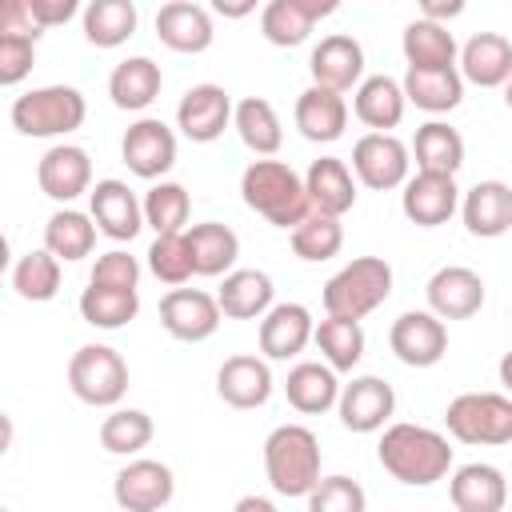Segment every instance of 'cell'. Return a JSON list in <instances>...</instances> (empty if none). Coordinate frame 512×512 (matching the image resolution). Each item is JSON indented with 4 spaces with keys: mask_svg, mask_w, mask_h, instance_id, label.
I'll return each mask as SVG.
<instances>
[{
    "mask_svg": "<svg viewBox=\"0 0 512 512\" xmlns=\"http://www.w3.org/2000/svg\"><path fill=\"white\" fill-rule=\"evenodd\" d=\"M376 456H380V468L408 488H428L444 480L452 468L448 436L424 424H388Z\"/></svg>",
    "mask_w": 512,
    "mask_h": 512,
    "instance_id": "cell-1",
    "label": "cell"
},
{
    "mask_svg": "<svg viewBox=\"0 0 512 512\" xmlns=\"http://www.w3.org/2000/svg\"><path fill=\"white\" fill-rule=\"evenodd\" d=\"M240 196L256 216L288 232L312 212L304 176L284 160H252L240 176Z\"/></svg>",
    "mask_w": 512,
    "mask_h": 512,
    "instance_id": "cell-2",
    "label": "cell"
},
{
    "mask_svg": "<svg viewBox=\"0 0 512 512\" xmlns=\"http://www.w3.org/2000/svg\"><path fill=\"white\" fill-rule=\"evenodd\" d=\"M264 472L276 496L308 500L320 480V440L304 424H280L264 440Z\"/></svg>",
    "mask_w": 512,
    "mask_h": 512,
    "instance_id": "cell-3",
    "label": "cell"
},
{
    "mask_svg": "<svg viewBox=\"0 0 512 512\" xmlns=\"http://www.w3.org/2000/svg\"><path fill=\"white\" fill-rule=\"evenodd\" d=\"M84 116H88V100L72 84H44V88H32L12 100V128L20 136H36V140L76 132L84 124Z\"/></svg>",
    "mask_w": 512,
    "mask_h": 512,
    "instance_id": "cell-4",
    "label": "cell"
},
{
    "mask_svg": "<svg viewBox=\"0 0 512 512\" xmlns=\"http://www.w3.org/2000/svg\"><path fill=\"white\" fill-rule=\"evenodd\" d=\"M388 296H392V264L380 256H356L324 284V312L364 320Z\"/></svg>",
    "mask_w": 512,
    "mask_h": 512,
    "instance_id": "cell-5",
    "label": "cell"
},
{
    "mask_svg": "<svg viewBox=\"0 0 512 512\" xmlns=\"http://www.w3.org/2000/svg\"><path fill=\"white\" fill-rule=\"evenodd\" d=\"M68 388L92 408H112L128 392V364L108 344H84L68 360Z\"/></svg>",
    "mask_w": 512,
    "mask_h": 512,
    "instance_id": "cell-6",
    "label": "cell"
},
{
    "mask_svg": "<svg viewBox=\"0 0 512 512\" xmlns=\"http://www.w3.org/2000/svg\"><path fill=\"white\" fill-rule=\"evenodd\" d=\"M444 424L460 444H512V396L464 392L448 404Z\"/></svg>",
    "mask_w": 512,
    "mask_h": 512,
    "instance_id": "cell-7",
    "label": "cell"
},
{
    "mask_svg": "<svg viewBox=\"0 0 512 512\" xmlns=\"http://www.w3.org/2000/svg\"><path fill=\"white\" fill-rule=\"evenodd\" d=\"M408 164H412V148L392 132H368L352 144V172L372 192L400 188L408 180Z\"/></svg>",
    "mask_w": 512,
    "mask_h": 512,
    "instance_id": "cell-8",
    "label": "cell"
},
{
    "mask_svg": "<svg viewBox=\"0 0 512 512\" xmlns=\"http://www.w3.org/2000/svg\"><path fill=\"white\" fill-rule=\"evenodd\" d=\"M388 344H392V352H396L400 364H408V368H432L448 352V328H444V320L432 308H424V312H400L392 320Z\"/></svg>",
    "mask_w": 512,
    "mask_h": 512,
    "instance_id": "cell-9",
    "label": "cell"
},
{
    "mask_svg": "<svg viewBox=\"0 0 512 512\" xmlns=\"http://www.w3.org/2000/svg\"><path fill=\"white\" fill-rule=\"evenodd\" d=\"M224 312H220V300L200 292V288H172L164 300H160V324L168 336L184 340V344H200L208 340L216 328H220Z\"/></svg>",
    "mask_w": 512,
    "mask_h": 512,
    "instance_id": "cell-10",
    "label": "cell"
},
{
    "mask_svg": "<svg viewBox=\"0 0 512 512\" xmlns=\"http://www.w3.org/2000/svg\"><path fill=\"white\" fill-rule=\"evenodd\" d=\"M460 204V188H456V176L452 172H424L416 168L412 180H404V192H400V208L404 216L416 224V228H440L452 220Z\"/></svg>",
    "mask_w": 512,
    "mask_h": 512,
    "instance_id": "cell-11",
    "label": "cell"
},
{
    "mask_svg": "<svg viewBox=\"0 0 512 512\" xmlns=\"http://www.w3.org/2000/svg\"><path fill=\"white\" fill-rule=\"evenodd\" d=\"M232 96L220 84H192L176 104V128L192 144H212L232 124Z\"/></svg>",
    "mask_w": 512,
    "mask_h": 512,
    "instance_id": "cell-12",
    "label": "cell"
},
{
    "mask_svg": "<svg viewBox=\"0 0 512 512\" xmlns=\"http://www.w3.org/2000/svg\"><path fill=\"white\" fill-rule=\"evenodd\" d=\"M120 156L128 164V172H136L140 180H160L172 164H176V132L164 120H136L124 140H120Z\"/></svg>",
    "mask_w": 512,
    "mask_h": 512,
    "instance_id": "cell-13",
    "label": "cell"
},
{
    "mask_svg": "<svg viewBox=\"0 0 512 512\" xmlns=\"http://www.w3.org/2000/svg\"><path fill=\"white\" fill-rule=\"evenodd\" d=\"M40 192L56 204H72L76 196L92 192V160L80 144H52L36 164Z\"/></svg>",
    "mask_w": 512,
    "mask_h": 512,
    "instance_id": "cell-14",
    "label": "cell"
},
{
    "mask_svg": "<svg viewBox=\"0 0 512 512\" xmlns=\"http://www.w3.org/2000/svg\"><path fill=\"white\" fill-rule=\"evenodd\" d=\"M424 296L440 320H468L484 308V280L464 264H448L432 272V280L424 284Z\"/></svg>",
    "mask_w": 512,
    "mask_h": 512,
    "instance_id": "cell-15",
    "label": "cell"
},
{
    "mask_svg": "<svg viewBox=\"0 0 512 512\" xmlns=\"http://www.w3.org/2000/svg\"><path fill=\"white\" fill-rule=\"evenodd\" d=\"M392 408H396V392L380 376H356L352 384L340 388V400H336L340 424L348 432H380Z\"/></svg>",
    "mask_w": 512,
    "mask_h": 512,
    "instance_id": "cell-16",
    "label": "cell"
},
{
    "mask_svg": "<svg viewBox=\"0 0 512 512\" xmlns=\"http://www.w3.org/2000/svg\"><path fill=\"white\" fill-rule=\"evenodd\" d=\"M172 492H176L172 468L160 460H132L116 472V484H112L116 504L128 512H156L172 500Z\"/></svg>",
    "mask_w": 512,
    "mask_h": 512,
    "instance_id": "cell-17",
    "label": "cell"
},
{
    "mask_svg": "<svg viewBox=\"0 0 512 512\" xmlns=\"http://www.w3.org/2000/svg\"><path fill=\"white\" fill-rule=\"evenodd\" d=\"M308 72H312V84L320 88H332V92H352L360 80H364V48L356 36H324L312 56H308Z\"/></svg>",
    "mask_w": 512,
    "mask_h": 512,
    "instance_id": "cell-18",
    "label": "cell"
},
{
    "mask_svg": "<svg viewBox=\"0 0 512 512\" xmlns=\"http://www.w3.org/2000/svg\"><path fill=\"white\" fill-rule=\"evenodd\" d=\"M88 208L108 240H132L144 228V200H136L124 180H96L88 192Z\"/></svg>",
    "mask_w": 512,
    "mask_h": 512,
    "instance_id": "cell-19",
    "label": "cell"
},
{
    "mask_svg": "<svg viewBox=\"0 0 512 512\" xmlns=\"http://www.w3.org/2000/svg\"><path fill=\"white\" fill-rule=\"evenodd\" d=\"M316 332V320L304 304H272L264 316H260V352L268 360H292L308 348Z\"/></svg>",
    "mask_w": 512,
    "mask_h": 512,
    "instance_id": "cell-20",
    "label": "cell"
},
{
    "mask_svg": "<svg viewBox=\"0 0 512 512\" xmlns=\"http://www.w3.org/2000/svg\"><path fill=\"white\" fill-rule=\"evenodd\" d=\"M460 216H464V228L468 236H480V240H496L512 228V188L504 180H480L464 192L460 200Z\"/></svg>",
    "mask_w": 512,
    "mask_h": 512,
    "instance_id": "cell-21",
    "label": "cell"
},
{
    "mask_svg": "<svg viewBox=\"0 0 512 512\" xmlns=\"http://www.w3.org/2000/svg\"><path fill=\"white\" fill-rule=\"evenodd\" d=\"M156 36H160L164 48L184 52V56H196V52L212 48V36L216 32H212V16L200 4H192V0H168L156 12Z\"/></svg>",
    "mask_w": 512,
    "mask_h": 512,
    "instance_id": "cell-22",
    "label": "cell"
},
{
    "mask_svg": "<svg viewBox=\"0 0 512 512\" xmlns=\"http://www.w3.org/2000/svg\"><path fill=\"white\" fill-rule=\"evenodd\" d=\"M296 128L304 140L312 144H332L344 136L348 128V104H344V92H332V88H320V84H308L300 96H296Z\"/></svg>",
    "mask_w": 512,
    "mask_h": 512,
    "instance_id": "cell-23",
    "label": "cell"
},
{
    "mask_svg": "<svg viewBox=\"0 0 512 512\" xmlns=\"http://www.w3.org/2000/svg\"><path fill=\"white\" fill-rule=\"evenodd\" d=\"M216 392L232 408H264L272 396V368L268 356H228L216 372Z\"/></svg>",
    "mask_w": 512,
    "mask_h": 512,
    "instance_id": "cell-24",
    "label": "cell"
},
{
    "mask_svg": "<svg viewBox=\"0 0 512 512\" xmlns=\"http://www.w3.org/2000/svg\"><path fill=\"white\" fill-rule=\"evenodd\" d=\"M460 76L480 88H504L512 76V40L500 32H476L460 48Z\"/></svg>",
    "mask_w": 512,
    "mask_h": 512,
    "instance_id": "cell-25",
    "label": "cell"
},
{
    "mask_svg": "<svg viewBox=\"0 0 512 512\" xmlns=\"http://www.w3.org/2000/svg\"><path fill=\"white\" fill-rule=\"evenodd\" d=\"M272 276L260 272V268H232L216 292L220 300V312L228 320H260L268 308H272Z\"/></svg>",
    "mask_w": 512,
    "mask_h": 512,
    "instance_id": "cell-26",
    "label": "cell"
},
{
    "mask_svg": "<svg viewBox=\"0 0 512 512\" xmlns=\"http://www.w3.org/2000/svg\"><path fill=\"white\" fill-rule=\"evenodd\" d=\"M284 396H288V404L296 408V412H304V416H320V412H328V408H336V400H340V380H336V368L324 360H304V364H296L292 372H288V380H284Z\"/></svg>",
    "mask_w": 512,
    "mask_h": 512,
    "instance_id": "cell-27",
    "label": "cell"
},
{
    "mask_svg": "<svg viewBox=\"0 0 512 512\" xmlns=\"http://www.w3.org/2000/svg\"><path fill=\"white\" fill-rule=\"evenodd\" d=\"M304 188H308V200L316 212H328V216H344L352 204H356V180H352V168L336 156H320L308 164L304 172Z\"/></svg>",
    "mask_w": 512,
    "mask_h": 512,
    "instance_id": "cell-28",
    "label": "cell"
},
{
    "mask_svg": "<svg viewBox=\"0 0 512 512\" xmlns=\"http://www.w3.org/2000/svg\"><path fill=\"white\" fill-rule=\"evenodd\" d=\"M448 496L460 512H500L508 500V484L496 464H464L452 472Z\"/></svg>",
    "mask_w": 512,
    "mask_h": 512,
    "instance_id": "cell-29",
    "label": "cell"
},
{
    "mask_svg": "<svg viewBox=\"0 0 512 512\" xmlns=\"http://www.w3.org/2000/svg\"><path fill=\"white\" fill-rule=\"evenodd\" d=\"M160 88H164V72H160V64L148 60V56H128V60L116 64L112 76H108V96H112V104L124 108V112H144V108L160 96Z\"/></svg>",
    "mask_w": 512,
    "mask_h": 512,
    "instance_id": "cell-30",
    "label": "cell"
},
{
    "mask_svg": "<svg viewBox=\"0 0 512 512\" xmlns=\"http://www.w3.org/2000/svg\"><path fill=\"white\" fill-rule=\"evenodd\" d=\"M404 84L392 80V76H368L356 84V96H352V112L360 124H368L372 132H388L404 120Z\"/></svg>",
    "mask_w": 512,
    "mask_h": 512,
    "instance_id": "cell-31",
    "label": "cell"
},
{
    "mask_svg": "<svg viewBox=\"0 0 512 512\" xmlns=\"http://www.w3.org/2000/svg\"><path fill=\"white\" fill-rule=\"evenodd\" d=\"M404 96L420 112H452L464 100V76L460 68H408L404 72Z\"/></svg>",
    "mask_w": 512,
    "mask_h": 512,
    "instance_id": "cell-32",
    "label": "cell"
},
{
    "mask_svg": "<svg viewBox=\"0 0 512 512\" xmlns=\"http://www.w3.org/2000/svg\"><path fill=\"white\" fill-rule=\"evenodd\" d=\"M400 48H404L408 68H456V56H460L456 36L448 32V24L428 20V16H420L404 28Z\"/></svg>",
    "mask_w": 512,
    "mask_h": 512,
    "instance_id": "cell-33",
    "label": "cell"
},
{
    "mask_svg": "<svg viewBox=\"0 0 512 512\" xmlns=\"http://www.w3.org/2000/svg\"><path fill=\"white\" fill-rule=\"evenodd\" d=\"M188 248H192V260H196V276H228L236 256H240V236L220 224V220H204V224H192L188 232Z\"/></svg>",
    "mask_w": 512,
    "mask_h": 512,
    "instance_id": "cell-34",
    "label": "cell"
},
{
    "mask_svg": "<svg viewBox=\"0 0 512 512\" xmlns=\"http://www.w3.org/2000/svg\"><path fill=\"white\" fill-rule=\"evenodd\" d=\"M412 156H416V168H424V172H452L456 176L464 164V136L444 120H428L412 136Z\"/></svg>",
    "mask_w": 512,
    "mask_h": 512,
    "instance_id": "cell-35",
    "label": "cell"
},
{
    "mask_svg": "<svg viewBox=\"0 0 512 512\" xmlns=\"http://www.w3.org/2000/svg\"><path fill=\"white\" fill-rule=\"evenodd\" d=\"M136 4L132 0H88L84 8V40L96 48H120L136 36Z\"/></svg>",
    "mask_w": 512,
    "mask_h": 512,
    "instance_id": "cell-36",
    "label": "cell"
},
{
    "mask_svg": "<svg viewBox=\"0 0 512 512\" xmlns=\"http://www.w3.org/2000/svg\"><path fill=\"white\" fill-rule=\"evenodd\" d=\"M232 128L240 132L244 148H252L256 156H272L280 152L284 144V128H280V116L276 108L264 100V96H244L232 112Z\"/></svg>",
    "mask_w": 512,
    "mask_h": 512,
    "instance_id": "cell-37",
    "label": "cell"
},
{
    "mask_svg": "<svg viewBox=\"0 0 512 512\" xmlns=\"http://www.w3.org/2000/svg\"><path fill=\"white\" fill-rule=\"evenodd\" d=\"M136 312H140V296H136V288H108V284H88L84 292H80V316H84V324H92V328H124V324H132L136 320Z\"/></svg>",
    "mask_w": 512,
    "mask_h": 512,
    "instance_id": "cell-38",
    "label": "cell"
},
{
    "mask_svg": "<svg viewBox=\"0 0 512 512\" xmlns=\"http://www.w3.org/2000/svg\"><path fill=\"white\" fill-rule=\"evenodd\" d=\"M312 340H316L320 356H324L336 372H352V368L360 364V356H364V328H360V320H352V316H332V312H328V316L316 324Z\"/></svg>",
    "mask_w": 512,
    "mask_h": 512,
    "instance_id": "cell-39",
    "label": "cell"
},
{
    "mask_svg": "<svg viewBox=\"0 0 512 512\" xmlns=\"http://www.w3.org/2000/svg\"><path fill=\"white\" fill-rule=\"evenodd\" d=\"M96 232L100 228H96L92 212L84 216L76 208H60L44 224V248L56 252L60 260H84L92 252V244H96Z\"/></svg>",
    "mask_w": 512,
    "mask_h": 512,
    "instance_id": "cell-40",
    "label": "cell"
},
{
    "mask_svg": "<svg viewBox=\"0 0 512 512\" xmlns=\"http://www.w3.org/2000/svg\"><path fill=\"white\" fill-rule=\"evenodd\" d=\"M316 20L320 16L304 0H268L264 12H260V32L276 48H296V44H304L312 36Z\"/></svg>",
    "mask_w": 512,
    "mask_h": 512,
    "instance_id": "cell-41",
    "label": "cell"
},
{
    "mask_svg": "<svg viewBox=\"0 0 512 512\" xmlns=\"http://www.w3.org/2000/svg\"><path fill=\"white\" fill-rule=\"evenodd\" d=\"M12 288L28 304H44L60 292V256L48 248H32L12 268Z\"/></svg>",
    "mask_w": 512,
    "mask_h": 512,
    "instance_id": "cell-42",
    "label": "cell"
},
{
    "mask_svg": "<svg viewBox=\"0 0 512 512\" xmlns=\"http://www.w3.org/2000/svg\"><path fill=\"white\" fill-rule=\"evenodd\" d=\"M344 248V224L340 216H328V212H308L296 228H292V252L308 264H320V260H332L336 252Z\"/></svg>",
    "mask_w": 512,
    "mask_h": 512,
    "instance_id": "cell-43",
    "label": "cell"
},
{
    "mask_svg": "<svg viewBox=\"0 0 512 512\" xmlns=\"http://www.w3.org/2000/svg\"><path fill=\"white\" fill-rule=\"evenodd\" d=\"M192 216V196L184 184L176 180H160L144 192V224L160 236V232H184Z\"/></svg>",
    "mask_w": 512,
    "mask_h": 512,
    "instance_id": "cell-44",
    "label": "cell"
},
{
    "mask_svg": "<svg viewBox=\"0 0 512 512\" xmlns=\"http://www.w3.org/2000/svg\"><path fill=\"white\" fill-rule=\"evenodd\" d=\"M152 432L156 428H152V416L148 412H140V408H116L100 424V444L112 456H136L140 448L152 444Z\"/></svg>",
    "mask_w": 512,
    "mask_h": 512,
    "instance_id": "cell-45",
    "label": "cell"
},
{
    "mask_svg": "<svg viewBox=\"0 0 512 512\" xmlns=\"http://www.w3.org/2000/svg\"><path fill=\"white\" fill-rule=\"evenodd\" d=\"M148 268L156 280L164 284H188L196 276V260H192V248H188V236L184 232H160L148 248Z\"/></svg>",
    "mask_w": 512,
    "mask_h": 512,
    "instance_id": "cell-46",
    "label": "cell"
},
{
    "mask_svg": "<svg viewBox=\"0 0 512 512\" xmlns=\"http://www.w3.org/2000/svg\"><path fill=\"white\" fill-rule=\"evenodd\" d=\"M364 504H368L364 488L348 476H320L316 488L308 492L312 512H364Z\"/></svg>",
    "mask_w": 512,
    "mask_h": 512,
    "instance_id": "cell-47",
    "label": "cell"
},
{
    "mask_svg": "<svg viewBox=\"0 0 512 512\" xmlns=\"http://www.w3.org/2000/svg\"><path fill=\"white\" fill-rule=\"evenodd\" d=\"M36 64V40L32 36H0V84H20Z\"/></svg>",
    "mask_w": 512,
    "mask_h": 512,
    "instance_id": "cell-48",
    "label": "cell"
},
{
    "mask_svg": "<svg viewBox=\"0 0 512 512\" xmlns=\"http://www.w3.org/2000/svg\"><path fill=\"white\" fill-rule=\"evenodd\" d=\"M88 284H108V288H136L140 284V264L136 256H128L124 248H112L104 252L96 264H92V276Z\"/></svg>",
    "mask_w": 512,
    "mask_h": 512,
    "instance_id": "cell-49",
    "label": "cell"
},
{
    "mask_svg": "<svg viewBox=\"0 0 512 512\" xmlns=\"http://www.w3.org/2000/svg\"><path fill=\"white\" fill-rule=\"evenodd\" d=\"M44 24L32 8V0H0V36H40Z\"/></svg>",
    "mask_w": 512,
    "mask_h": 512,
    "instance_id": "cell-50",
    "label": "cell"
},
{
    "mask_svg": "<svg viewBox=\"0 0 512 512\" xmlns=\"http://www.w3.org/2000/svg\"><path fill=\"white\" fill-rule=\"evenodd\" d=\"M32 8H36L44 28H60L80 12V0H32Z\"/></svg>",
    "mask_w": 512,
    "mask_h": 512,
    "instance_id": "cell-51",
    "label": "cell"
},
{
    "mask_svg": "<svg viewBox=\"0 0 512 512\" xmlns=\"http://www.w3.org/2000/svg\"><path fill=\"white\" fill-rule=\"evenodd\" d=\"M416 4H420V12H424L428 20L448 24V20H456V16L464 12V4H468V0H416Z\"/></svg>",
    "mask_w": 512,
    "mask_h": 512,
    "instance_id": "cell-52",
    "label": "cell"
},
{
    "mask_svg": "<svg viewBox=\"0 0 512 512\" xmlns=\"http://www.w3.org/2000/svg\"><path fill=\"white\" fill-rule=\"evenodd\" d=\"M208 4H212V12L224 16V20H244V16L256 12L260 0H208Z\"/></svg>",
    "mask_w": 512,
    "mask_h": 512,
    "instance_id": "cell-53",
    "label": "cell"
},
{
    "mask_svg": "<svg viewBox=\"0 0 512 512\" xmlns=\"http://www.w3.org/2000/svg\"><path fill=\"white\" fill-rule=\"evenodd\" d=\"M236 512H272V500H264V496H244V500H236Z\"/></svg>",
    "mask_w": 512,
    "mask_h": 512,
    "instance_id": "cell-54",
    "label": "cell"
},
{
    "mask_svg": "<svg viewBox=\"0 0 512 512\" xmlns=\"http://www.w3.org/2000/svg\"><path fill=\"white\" fill-rule=\"evenodd\" d=\"M304 4H308V8H312L320 20H324V16H332V12L340 8V0H304Z\"/></svg>",
    "mask_w": 512,
    "mask_h": 512,
    "instance_id": "cell-55",
    "label": "cell"
},
{
    "mask_svg": "<svg viewBox=\"0 0 512 512\" xmlns=\"http://www.w3.org/2000/svg\"><path fill=\"white\" fill-rule=\"evenodd\" d=\"M500 384L508 388V396H512V352H504L500 356Z\"/></svg>",
    "mask_w": 512,
    "mask_h": 512,
    "instance_id": "cell-56",
    "label": "cell"
},
{
    "mask_svg": "<svg viewBox=\"0 0 512 512\" xmlns=\"http://www.w3.org/2000/svg\"><path fill=\"white\" fill-rule=\"evenodd\" d=\"M504 104L512 108V76H508V84H504Z\"/></svg>",
    "mask_w": 512,
    "mask_h": 512,
    "instance_id": "cell-57",
    "label": "cell"
}]
</instances>
